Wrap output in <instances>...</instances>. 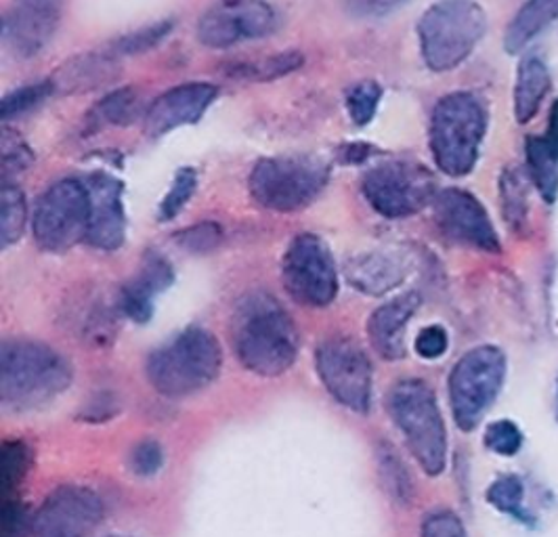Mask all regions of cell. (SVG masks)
<instances>
[{"label":"cell","mask_w":558,"mask_h":537,"mask_svg":"<svg viewBox=\"0 0 558 537\" xmlns=\"http://www.w3.org/2000/svg\"><path fill=\"white\" fill-rule=\"evenodd\" d=\"M315 368L326 391L342 407L355 414L369 412L374 374L357 340L335 337L322 342L315 353Z\"/></svg>","instance_id":"7c38bea8"},{"label":"cell","mask_w":558,"mask_h":537,"mask_svg":"<svg viewBox=\"0 0 558 537\" xmlns=\"http://www.w3.org/2000/svg\"><path fill=\"white\" fill-rule=\"evenodd\" d=\"M172 28H174V24L170 20H165V22H158V24L135 29V32L118 38L112 47H108V49L116 57L140 56V53H145V51L158 47L167 38L168 34L172 32Z\"/></svg>","instance_id":"4dcf8cb0"},{"label":"cell","mask_w":558,"mask_h":537,"mask_svg":"<svg viewBox=\"0 0 558 537\" xmlns=\"http://www.w3.org/2000/svg\"><path fill=\"white\" fill-rule=\"evenodd\" d=\"M88 192L86 242L99 251H118L126 240L124 185L108 172H93L83 179Z\"/></svg>","instance_id":"2e32d148"},{"label":"cell","mask_w":558,"mask_h":537,"mask_svg":"<svg viewBox=\"0 0 558 537\" xmlns=\"http://www.w3.org/2000/svg\"><path fill=\"white\" fill-rule=\"evenodd\" d=\"M172 282L174 269L168 258L156 251H147L141 258L137 276L122 285L118 294V309L135 324H147L154 317L156 298L167 292Z\"/></svg>","instance_id":"d6986e66"},{"label":"cell","mask_w":558,"mask_h":537,"mask_svg":"<svg viewBox=\"0 0 558 537\" xmlns=\"http://www.w3.org/2000/svg\"><path fill=\"white\" fill-rule=\"evenodd\" d=\"M410 269L412 260L405 253L380 248L349 258L344 265V278L362 294L383 296L405 282Z\"/></svg>","instance_id":"ffe728a7"},{"label":"cell","mask_w":558,"mask_h":537,"mask_svg":"<svg viewBox=\"0 0 558 537\" xmlns=\"http://www.w3.org/2000/svg\"><path fill=\"white\" fill-rule=\"evenodd\" d=\"M330 164L317 156H276L256 162L248 179L252 198L274 212H301L322 196Z\"/></svg>","instance_id":"52a82bcc"},{"label":"cell","mask_w":558,"mask_h":537,"mask_svg":"<svg viewBox=\"0 0 558 537\" xmlns=\"http://www.w3.org/2000/svg\"><path fill=\"white\" fill-rule=\"evenodd\" d=\"M383 88L374 81H365L347 93V110L357 126H367L378 112Z\"/></svg>","instance_id":"e575fe53"},{"label":"cell","mask_w":558,"mask_h":537,"mask_svg":"<svg viewBox=\"0 0 558 537\" xmlns=\"http://www.w3.org/2000/svg\"><path fill=\"white\" fill-rule=\"evenodd\" d=\"M118 61L120 57L113 56L110 49L101 53L74 57L57 70L51 83L56 86L57 93H68V95L93 90L112 81L118 74Z\"/></svg>","instance_id":"7402d4cb"},{"label":"cell","mask_w":558,"mask_h":537,"mask_svg":"<svg viewBox=\"0 0 558 537\" xmlns=\"http://www.w3.org/2000/svg\"><path fill=\"white\" fill-rule=\"evenodd\" d=\"M197 187V172L194 169H181L174 174V181L170 185L165 199L158 208V219L162 223L172 221L179 217V212L187 206V202L194 196Z\"/></svg>","instance_id":"836d02e7"},{"label":"cell","mask_w":558,"mask_h":537,"mask_svg":"<svg viewBox=\"0 0 558 537\" xmlns=\"http://www.w3.org/2000/svg\"><path fill=\"white\" fill-rule=\"evenodd\" d=\"M550 72L542 59L527 57L521 61L514 85V115L519 124H527L535 118L550 90Z\"/></svg>","instance_id":"603a6c76"},{"label":"cell","mask_w":558,"mask_h":537,"mask_svg":"<svg viewBox=\"0 0 558 537\" xmlns=\"http://www.w3.org/2000/svg\"><path fill=\"white\" fill-rule=\"evenodd\" d=\"M557 418H558V389H557Z\"/></svg>","instance_id":"c3c4849f"},{"label":"cell","mask_w":558,"mask_h":537,"mask_svg":"<svg viewBox=\"0 0 558 537\" xmlns=\"http://www.w3.org/2000/svg\"><path fill=\"white\" fill-rule=\"evenodd\" d=\"M221 368L223 349L217 337L192 326L147 357L145 376L158 395L185 399L210 387Z\"/></svg>","instance_id":"3957f363"},{"label":"cell","mask_w":558,"mask_h":537,"mask_svg":"<svg viewBox=\"0 0 558 537\" xmlns=\"http://www.w3.org/2000/svg\"><path fill=\"white\" fill-rule=\"evenodd\" d=\"M32 521L34 514L29 512L26 502H22L17 496L2 498L0 537H32Z\"/></svg>","instance_id":"d590c367"},{"label":"cell","mask_w":558,"mask_h":537,"mask_svg":"<svg viewBox=\"0 0 558 537\" xmlns=\"http://www.w3.org/2000/svg\"><path fill=\"white\" fill-rule=\"evenodd\" d=\"M278 24L276 9L263 0H221L197 22V38L208 49H229L271 36Z\"/></svg>","instance_id":"5bb4252c"},{"label":"cell","mask_w":558,"mask_h":537,"mask_svg":"<svg viewBox=\"0 0 558 537\" xmlns=\"http://www.w3.org/2000/svg\"><path fill=\"white\" fill-rule=\"evenodd\" d=\"M281 282L296 303L311 309L335 303L338 271L328 244L313 233L294 237L281 258Z\"/></svg>","instance_id":"30bf717a"},{"label":"cell","mask_w":558,"mask_h":537,"mask_svg":"<svg viewBox=\"0 0 558 537\" xmlns=\"http://www.w3.org/2000/svg\"><path fill=\"white\" fill-rule=\"evenodd\" d=\"M374 453H376V468H378L383 489L389 493L395 504L412 507L416 498V487L403 457L389 441H378Z\"/></svg>","instance_id":"d4e9b609"},{"label":"cell","mask_w":558,"mask_h":537,"mask_svg":"<svg viewBox=\"0 0 558 537\" xmlns=\"http://www.w3.org/2000/svg\"><path fill=\"white\" fill-rule=\"evenodd\" d=\"M56 93V86L51 81H43L36 85L22 86L9 95H4L2 99V120H11L17 115L36 110L38 106H43L51 95Z\"/></svg>","instance_id":"1f68e13d"},{"label":"cell","mask_w":558,"mask_h":537,"mask_svg":"<svg viewBox=\"0 0 558 537\" xmlns=\"http://www.w3.org/2000/svg\"><path fill=\"white\" fill-rule=\"evenodd\" d=\"M113 414H118L116 399L110 395H97L86 405L83 416L88 423H106L112 418Z\"/></svg>","instance_id":"f6af8a7d"},{"label":"cell","mask_w":558,"mask_h":537,"mask_svg":"<svg viewBox=\"0 0 558 537\" xmlns=\"http://www.w3.org/2000/svg\"><path fill=\"white\" fill-rule=\"evenodd\" d=\"M405 2L408 0H347V11L355 17L372 20V17L389 15Z\"/></svg>","instance_id":"ee69618b"},{"label":"cell","mask_w":558,"mask_h":537,"mask_svg":"<svg viewBox=\"0 0 558 537\" xmlns=\"http://www.w3.org/2000/svg\"><path fill=\"white\" fill-rule=\"evenodd\" d=\"M435 221L449 242L500 253V237L483 204L464 190H446L435 198Z\"/></svg>","instance_id":"9a60e30c"},{"label":"cell","mask_w":558,"mask_h":537,"mask_svg":"<svg viewBox=\"0 0 558 537\" xmlns=\"http://www.w3.org/2000/svg\"><path fill=\"white\" fill-rule=\"evenodd\" d=\"M223 229L215 223H202V225L190 227L181 233H177V242L181 248L192 253H206L221 244Z\"/></svg>","instance_id":"60d3db41"},{"label":"cell","mask_w":558,"mask_h":537,"mask_svg":"<svg viewBox=\"0 0 558 537\" xmlns=\"http://www.w3.org/2000/svg\"><path fill=\"white\" fill-rule=\"evenodd\" d=\"M485 133L487 110L476 95L458 90L439 99L430 115V149L437 167L449 176L469 174Z\"/></svg>","instance_id":"5b68a950"},{"label":"cell","mask_w":558,"mask_h":537,"mask_svg":"<svg viewBox=\"0 0 558 537\" xmlns=\"http://www.w3.org/2000/svg\"><path fill=\"white\" fill-rule=\"evenodd\" d=\"M369 154H372V145L369 143H349L340 151V162H344V164H360V162L369 158Z\"/></svg>","instance_id":"bcb514c9"},{"label":"cell","mask_w":558,"mask_h":537,"mask_svg":"<svg viewBox=\"0 0 558 537\" xmlns=\"http://www.w3.org/2000/svg\"><path fill=\"white\" fill-rule=\"evenodd\" d=\"M506 357L498 346L483 344L464 353L449 374V405L460 430H475L502 391Z\"/></svg>","instance_id":"ba28073f"},{"label":"cell","mask_w":558,"mask_h":537,"mask_svg":"<svg viewBox=\"0 0 558 537\" xmlns=\"http://www.w3.org/2000/svg\"><path fill=\"white\" fill-rule=\"evenodd\" d=\"M141 113V97L135 88H118L106 95L90 112L93 126H126Z\"/></svg>","instance_id":"4316f807"},{"label":"cell","mask_w":558,"mask_h":537,"mask_svg":"<svg viewBox=\"0 0 558 537\" xmlns=\"http://www.w3.org/2000/svg\"><path fill=\"white\" fill-rule=\"evenodd\" d=\"M110 537H129V536H110Z\"/></svg>","instance_id":"681fc988"},{"label":"cell","mask_w":558,"mask_h":537,"mask_svg":"<svg viewBox=\"0 0 558 537\" xmlns=\"http://www.w3.org/2000/svg\"><path fill=\"white\" fill-rule=\"evenodd\" d=\"M34 162V154L15 131L4 129L2 131V174L4 179L15 176L20 172L29 169Z\"/></svg>","instance_id":"74e56055"},{"label":"cell","mask_w":558,"mask_h":537,"mask_svg":"<svg viewBox=\"0 0 558 537\" xmlns=\"http://www.w3.org/2000/svg\"><path fill=\"white\" fill-rule=\"evenodd\" d=\"M32 229L47 253H65L86 240L88 192L83 179H63L49 187L36 204Z\"/></svg>","instance_id":"8fae6325"},{"label":"cell","mask_w":558,"mask_h":537,"mask_svg":"<svg viewBox=\"0 0 558 537\" xmlns=\"http://www.w3.org/2000/svg\"><path fill=\"white\" fill-rule=\"evenodd\" d=\"M523 493V483L517 477H502L487 489V502L506 514H519Z\"/></svg>","instance_id":"ab89813d"},{"label":"cell","mask_w":558,"mask_h":537,"mask_svg":"<svg viewBox=\"0 0 558 537\" xmlns=\"http://www.w3.org/2000/svg\"><path fill=\"white\" fill-rule=\"evenodd\" d=\"M557 20L558 0H527L504 34V49L510 56L521 53L539 32Z\"/></svg>","instance_id":"cb8c5ba5"},{"label":"cell","mask_w":558,"mask_h":537,"mask_svg":"<svg viewBox=\"0 0 558 537\" xmlns=\"http://www.w3.org/2000/svg\"><path fill=\"white\" fill-rule=\"evenodd\" d=\"M129 466L133 471V475L149 479L156 477L162 466H165V448L160 446V441L147 437L140 441L129 455Z\"/></svg>","instance_id":"8d00e7d4"},{"label":"cell","mask_w":558,"mask_h":537,"mask_svg":"<svg viewBox=\"0 0 558 537\" xmlns=\"http://www.w3.org/2000/svg\"><path fill=\"white\" fill-rule=\"evenodd\" d=\"M303 65L301 53H279V56L265 57L251 63H238L227 74L229 78L242 81H274L296 72Z\"/></svg>","instance_id":"f546056e"},{"label":"cell","mask_w":558,"mask_h":537,"mask_svg":"<svg viewBox=\"0 0 558 537\" xmlns=\"http://www.w3.org/2000/svg\"><path fill=\"white\" fill-rule=\"evenodd\" d=\"M487 15L476 0H439L418 22L420 51L433 72L464 63L485 36Z\"/></svg>","instance_id":"8992f818"},{"label":"cell","mask_w":558,"mask_h":537,"mask_svg":"<svg viewBox=\"0 0 558 537\" xmlns=\"http://www.w3.org/2000/svg\"><path fill=\"white\" fill-rule=\"evenodd\" d=\"M217 99V86L208 83H190L177 86L160 95L145 113V133L151 139H160L181 126H190L202 120V115Z\"/></svg>","instance_id":"ac0fdd59"},{"label":"cell","mask_w":558,"mask_h":537,"mask_svg":"<svg viewBox=\"0 0 558 537\" xmlns=\"http://www.w3.org/2000/svg\"><path fill=\"white\" fill-rule=\"evenodd\" d=\"M420 537H466V529L451 510H435L424 518Z\"/></svg>","instance_id":"b9f144b4"},{"label":"cell","mask_w":558,"mask_h":537,"mask_svg":"<svg viewBox=\"0 0 558 537\" xmlns=\"http://www.w3.org/2000/svg\"><path fill=\"white\" fill-rule=\"evenodd\" d=\"M363 198L387 219L412 217L437 198L430 170L412 160H385L367 170L362 181Z\"/></svg>","instance_id":"9c48e42d"},{"label":"cell","mask_w":558,"mask_h":537,"mask_svg":"<svg viewBox=\"0 0 558 537\" xmlns=\"http://www.w3.org/2000/svg\"><path fill=\"white\" fill-rule=\"evenodd\" d=\"M527 187L517 169L506 170L502 174V206L504 217L508 223L519 229L525 225L527 219Z\"/></svg>","instance_id":"d6a6232c"},{"label":"cell","mask_w":558,"mask_h":537,"mask_svg":"<svg viewBox=\"0 0 558 537\" xmlns=\"http://www.w3.org/2000/svg\"><path fill=\"white\" fill-rule=\"evenodd\" d=\"M28 223V204L20 187L7 185L0 196V242L2 248L17 244L26 231Z\"/></svg>","instance_id":"f1b7e54d"},{"label":"cell","mask_w":558,"mask_h":537,"mask_svg":"<svg viewBox=\"0 0 558 537\" xmlns=\"http://www.w3.org/2000/svg\"><path fill=\"white\" fill-rule=\"evenodd\" d=\"M106 516L97 491L84 485H61L34 512L32 537H93Z\"/></svg>","instance_id":"4fadbf2b"},{"label":"cell","mask_w":558,"mask_h":537,"mask_svg":"<svg viewBox=\"0 0 558 537\" xmlns=\"http://www.w3.org/2000/svg\"><path fill=\"white\" fill-rule=\"evenodd\" d=\"M485 446L498 455H514L523 446V435L514 423L498 420V423L487 426Z\"/></svg>","instance_id":"f35d334b"},{"label":"cell","mask_w":558,"mask_h":537,"mask_svg":"<svg viewBox=\"0 0 558 537\" xmlns=\"http://www.w3.org/2000/svg\"><path fill=\"white\" fill-rule=\"evenodd\" d=\"M61 20L59 0H22L4 13L2 40L13 56L36 57L56 36Z\"/></svg>","instance_id":"e0dca14e"},{"label":"cell","mask_w":558,"mask_h":537,"mask_svg":"<svg viewBox=\"0 0 558 537\" xmlns=\"http://www.w3.org/2000/svg\"><path fill=\"white\" fill-rule=\"evenodd\" d=\"M420 303L416 292H408L369 315L367 339L383 359L397 362L405 355V330L414 313L418 312Z\"/></svg>","instance_id":"44dd1931"},{"label":"cell","mask_w":558,"mask_h":537,"mask_svg":"<svg viewBox=\"0 0 558 537\" xmlns=\"http://www.w3.org/2000/svg\"><path fill=\"white\" fill-rule=\"evenodd\" d=\"M74 380L72 364L38 340H7L0 353V399L11 412H34L63 395Z\"/></svg>","instance_id":"7a4b0ae2"},{"label":"cell","mask_w":558,"mask_h":537,"mask_svg":"<svg viewBox=\"0 0 558 537\" xmlns=\"http://www.w3.org/2000/svg\"><path fill=\"white\" fill-rule=\"evenodd\" d=\"M449 337L444 326H426L416 339V353L422 359H439L447 353Z\"/></svg>","instance_id":"7bdbcfd3"},{"label":"cell","mask_w":558,"mask_h":537,"mask_svg":"<svg viewBox=\"0 0 558 537\" xmlns=\"http://www.w3.org/2000/svg\"><path fill=\"white\" fill-rule=\"evenodd\" d=\"M387 412L420 468L428 477L441 475L447 464V430L433 389L418 378L401 380L387 395Z\"/></svg>","instance_id":"277c9868"},{"label":"cell","mask_w":558,"mask_h":537,"mask_svg":"<svg viewBox=\"0 0 558 537\" xmlns=\"http://www.w3.org/2000/svg\"><path fill=\"white\" fill-rule=\"evenodd\" d=\"M527 169L542 198L553 204L558 196V158L542 137H531L527 142Z\"/></svg>","instance_id":"83f0119b"},{"label":"cell","mask_w":558,"mask_h":537,"mask_svg":"<svg viewBox=\"0 0 558 537\" xmlns=\"http://www.w3.org/2000/svg\"><path fill=\"white\" fill-rule=\"evenodd\" d=\"M231 340L240 364L263 378L292 368L301 342L292 317L269 292H252L238 305Z\"/></svg>","instance_id":"6da1fadb"},{"label":"cell","mask_w":558,"mask_h":537,"mask_svg":"<svg viewBox=\"0 0 558 537\" xmlns=\"http://www.w3.org/2000/svg\"><path fill=\"white\" fill-rule=\"evenodd\" d=\"M542 139L546 143V147L558 158V101L553 106V110H550L548 131H546V135Z\"/></svg>","instance_id":"7dc6e473"},{"label":"cell","mask_w":558,"mask_h":537,"mask_svg":"<svg viewBox=\"0 0 558 537\" xmlns=\"http://www.w3.org/2000/svg\"><path fill=\"white\" fill-rule=\"evenodd\" d=\"M34 464V452L26 441L9 439L0 448V496L13 498L22 483L28 479Z\"/></svg>","instance_id":"484cf974"}]
</instances>
